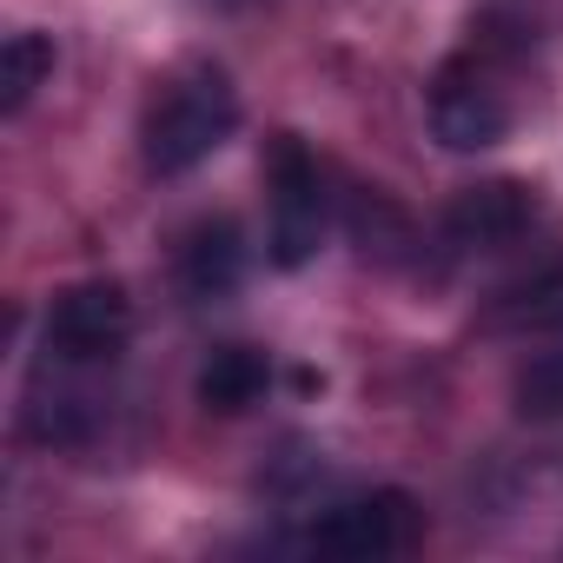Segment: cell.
I'll use <instances>...</instances> for the list:
<instances>
[{
	"mask_svg": "<svg viewBox=\"0 0 563 563\" xmlns=\"http://www.w3.org/2000/svg\"><path fill=\"white\" fill-rule=\"evenodd\" d=\"M54 74V41L47 34H14L0 47V113H21Z\"/></svg>",
	"mask_w": 563,
	"mask_h": 563,
	"instance_id": "10",
	"label": "cell"
},
{
	"mask_svg": "<svg viewBox=\"0 0 563 563\" xmlns=\"http://www.w3.org/2000/svg\"><path fill=\"white\" fill-rule=\"evenodd\" d=\"M477 325L497 339H556L563 332V252L543 258L537 272L510 278V286H497Z\"/></svg>",
	"mask_w": 563,
	"mask_h": 563,
	"instance_id": "8",
	"label": "cell"
},
{
	"mask_svg": "<svg viewBox=\"0 0 563 563\" xmlns=\"http://www.w3.org/2000/svg\"><path fill=\"white\" fill-rule=\"evenodd\" d=\"M510 398H517L523 418H563V345H550V352H537L530 365H517Z\"/></svg>",
	"mask_w": 563,
	"mask_h": 563,
	"instance_id": "12",
	"label": "cell"
},
{
	"mask_svg": "<svg viewBox=\"0 0 563 563\" xmlns=\"http://www.w3.org/2000/svg\"><path fill=\"white\" fill-rule=\"evenodd\" d=\"M173 278H179V292L192 306H212V299H232L239 292V278H245V232L239 219H199L179 252H173Z\"/></svg>",
	"mask_w": 563,
	"mask_h": 563,
	"instance_id": "7",
	"label": "cell"
},
{
	"mask_svg": "<svg viewBox=\"0 0 563 563\" xmlns=\"http://www.w3.org/2000/svg\"><path fill=\"white\" fill-rule=\"evenodd\" d=\"M537 192L523 179H477L444 206V245L451 252H504L530 232Z\"/></svg>",
	"mask_w": 563,
	"mask_h": 563,
	"instance_id": "6",
	"label": "cell"
},
{
	"mask_svg": "<svg viewBox=\"0 0 563 563\" xmlns=\"http://www.w3.org/2000/svg\"><path fill=\"white\" fill-rule=\"evenodd\" d=\"M352 239H358V252L365 258H405V245H411V219L385 199V192H352Z\"/></svg>",
	"mask_w": 563,
	"mask_h": 563,
	"instance_id": "11",
	"label": "cell"
},
{
	"mask_svg": "<svg viewBox=\"0 0 563 563\" xmlns=\"http://www.w3.org/2000/svg\"><path fill=\"white\" fill-rule=\"evenodd\" d=\"M232 126H239V93H232L225 67L199 60L153 93V107L140 120V159H146V173L179 179V173L206 166L232 140Z\"/></svg>",
	"mask_w": 563,
	"mask_h": 563,
	"instance_id": "1",
	"label": "cell"
},
{
	"mask_svg": "<svg viewBox=\"0 0 563 563\" xmlns=\"http://www.w3.org/2000/svg\"><path fill=\"white\" fill-rule=\"evenodd\" d=\"M411 543H418V504L405 490L345 497L312 523V550L325 556H405Z\"/></svg>",
	"mask_w": 563,
	"mask_h": 563,
	"instance_id": "5",
	"label": "cell"
},
{
	"mask_svg": "<svg viewBox=\"0 0 563 563\" xmlns=\"http://www.w3.org/2000/svg\"><path fill=\"white\" fill-rule=\"evenodd\" d=\"M133 339V299L113 278H87L67 286L47 312V358L60 365H113Z\"/></svg>",
	"mask_w": 563,
	"mask_h": 563,
	"instance_id": "4",
	"label": "cell"
},
{
	"mask_svg": "<svg viewBox=\"0 0 563 563\" xmlns=\"http://www.w3.org/2000/svg\"><path fill=\"white\" fill-rule=\"evenodd\" d=\"M265 192H272L265 258L278 272L312 265L325 232H332V192H325V173H319V159H312V146L299 133H272L265 140Z\"/></svg>",
	"mask_w": 563,
	"mask_h": 563,
	"instance_id": "2",
	"label": "cell"
},
{
	"mask_svg": "<svg viewBox=\"0 0 563 563\" xmlns=\"http://www.w3.org/2000/svg\"><path fill=\"white\" fill-rule=\"evenodd\" d=\"M424 113H431V133H438L444 153H484V146H497L510 133V93L471 54H457V60H444L431 74Z\"/></svg>",
	"mask_w": 563,
	"mask_h": 563,
	"instance_id": "3",
	"label": "cell"
},
{
	"mask_svg": "<svg viewBox=\"0 0 563 563\" xmlns=\"http://www.w3.org/2000/svg\"><path fill=\"white\" fill-rule=\"evenodd\" d=\"M265 391H272V365H265V352H252V345H219V352L199 365V405L219 411V418L252 411Z\"/></svg>",
	"mask_w": 563,
	"mask_h": 563,
	"instance_id": "9",
	"label": "cell"
}]
</instances>
